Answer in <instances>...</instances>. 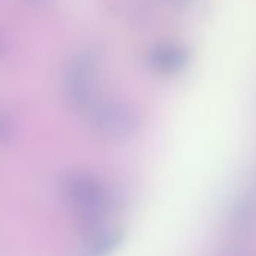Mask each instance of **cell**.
<instances>
[{
  "mask_svg": "<svg viewBox=\"0 0 256 256\" xmlns=\"http://www.w3.org/2000/svg\"><path fill=\"white\" fill-rule=\"evenodd\" d=\"M95 89V64L89 56H78L72 60L65 74V94L68 101L84 108L90 104Z\"/></svg>",
  "mask_w": 256,
  "mask_h": 256,
  "instance_id": "3",
  "label": "cell"
},
{
  "mask_svg": "<svg viewBox=\"0 0 256 256\" xmlns=\"http://www.w3.org/2000/svg\"><path fill=\"white\" fill-rule=\"evenodd\" d=\"M62 196L78 223L100 228L110 206L108 192L104 184L86 172H74L64 178Z\"/></svg>",
  "mask_w": 256,
  "mask_h": 256,
  "instance_id": "1",
  "label": "cell"
},
{
  "mask_svg": "<svg viewBox=\"0 0 256 256\" xmlns=\"http://www.w3.org/2000/svg\"><path fill=\"white\" fill-rule=\"evenodd\" d=\"M122 241V232L113 228H98L84 242L82 256H108Z\"/></svg>",
  "mask_w": 256,
  "mask_h": 256,
  "instance_id": "4",
  "label": "cell"
},
{
  "mask_svg": "<svg viewBox=\"0 0 256 256\" xmlns=\"http://www.w3.org/2000/svg\"><path fill=\"white\" fill-rule=\"evenodd\" d=\"M12 136V126H11V120L8 119V116H5L4 113H0V145L6 144Z\"/></svg>",
  "mask_w": 256,
  "mask_h": 256,
  "instance_id": "6",
  "label": "cell"
},
{
  "mask_svg": "<svg viewBox=\"0 0 256 256\" xmlns=\"http://www.w3.org/2000/svg\"><path fill=\"white\" fill-rule=\"evenodd\" d=\"M186 64V53L174 46H160L150 54V65L162 74H174Z\"/></svg>",
  "mask_w": 256,
  "mask_h": 256,
  "instance_id": "5",
  "label": "cell"
},
{
  "mask_svg": "<svg viewBox=\"0 0 256 256\" xmlns=\"http://www.w3.org/2000/svg\"><path fill=\"white\" fill-rule=\"evenodd\" d=\"M92 130L108 140H124L134 134L139 126V116L126 102L102 101L95 104L89 112Z\"/></svg>",
  "mask_w": 256,
  "mask_h": 256,
  "instance_id": "2",
  "label": "cell"
}]
</instances>
